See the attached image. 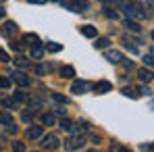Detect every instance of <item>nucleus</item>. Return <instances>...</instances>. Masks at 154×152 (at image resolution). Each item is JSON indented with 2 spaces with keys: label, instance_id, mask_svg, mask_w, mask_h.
Wrapping results in <instances>:
<instances>
[{
  "label": "nucleus",
  "instance_id": "37",
  "mask_svg": "<svg viewBox=\"0 0 154 152\" xmlns=\"http://www.w3.org/2000/svg\"><path fill=\"white\" fill-rule=\"evenodd\" d=\"M56 2H65V0H56Z\"/></svg>",
  "mask_w": 154,
  "mask_h": 152
},
{
  "label": "nucleus",
  "instance_id": "4",
  "mask_svg": "<svg viewBox=\"0 0 154 152\" xmlns=\"http://www.w3.org/2000/svg\"><path fill=\"white\" fill-rule=\"evenodd\" d=\"M104 58H106L108 63H112V65H119V63L125 60V58H123V52H119V50H106L104 52Z\"/></svg>",
  "mask_w": 154,
  "mask_h": 152
},
{
  "label": "nucleus",
  "instance_id": "3",
  "mask_svg": "<svg viewBox=\"0 0 154 152\" xmlns=\"http://www.w3.org/2000/svg\"><path fill=\"white\" fill-rule=\"evenodd\" d=\"M65 6H67L69 11H75V13H83V11H88V8H90V4H88L85 0H73V2L65 0Z\"/></svg>",
  "mask_w": 154,
  "mask_h": 152
},
{
  "label": "nucleus",
  "instance_id": "35",
  "mask_svg": "<svg viewBox=\"0 0 154 152\" xmlns=\"http://www.w3.org/2000/svg\"><path fill=\"white\" fill-rule=\"evenodd\" d=\"M4 15H6V11H4V8H2V6H0V19H2V17H4Z\"/></svg>",
  "mask_w": 154,
  "mask_h": 152
},
{
  "label": "nucleus",
  "instance_id": "22",
  "mask_svg": "<svg viewBox=\"0 0 154 152\" xmlns=\"http://www.w3.org/2000/svg\"><path fill=\"white\" fill-rule=\"evenodd\" d=\"M25 98H27V94L23 92V90H17V92H15V100H17V102L25 100Z\"/></svg>",
  "mask_w": 154,
  "mask_h": 152
},
{
  "label": "nucleus",
  "instance_id": "13",
  "mask_svg": "<svg viewBox=\"0 0 154 152\" xmlns=\"http://www.w3.org/2000/svg\"><path fill=\"white\" fill-rule=\"evenodd\" d=\"M123 25L127 27V29H131V31H140V29H142L137 21H133V19H129V17L125 19V21H123Z\"/></svg>",
  "mask_w": 154,
  "mask_h": 152
},
{
  "label": "nucleus",
  "instance_id": "30",
  "mask_svg": "<svg viewBox=\"0 0 154 152\" xmlns=\"http://www.w3.org/2000/svg\"><path fill=\"white\" fill-rule=\"evenodd\" d=\"M0 60H4V63H8V60H11V58H8V54L2 50V48H0Z\"/></svg>",
  "mask_w": 154,
  "mask_h": 152
},
{
  "label": "nucleus",
  "instance_id": "17",
  "mask_svg": "<svg viewBox=\"0 0 154 152\" xmlns=\"http://www.w3.org/2000/svg\"><path fill=\"white\" fill-rule=\"evenodd\" d=\"M42 121H44V125H54V123H56V119H54V115H52V113H44Z\"/></svg>",
  "mask_w": 154,
  "mask_h": 152
},
{
  "label": "nucleus",
  "instance_id": "21",
  "mask_svg": "<svg viewBox=\"0 0 154 152\" xmlns=\"http://www.w3.org/2000/svg\"><path fill=\"white\" fill-rule=\"evenodd\" d=\"M60 127H63L65 131H73V123H71L69 119H60Z\"/></svg>",
  "mask_w": 154,
  "mask_h": 152
},
{
  "label": "nucleus",
  "instance_id": "38",
  "mask_svg": "<svg viewBox=\"0 0 154 152\" xmlns=\"http://www.w3.org/2000/svg\"><path fill=\"white\" fill-rule=\"evenodd\" d=\"M0 2H2V0H0Z\"/></svg>",
  "mask_w": 154,
  "mask_h": 152
},
{
  "label": "nucleus",
  "instance_id": "10",
  "mask_svg": "<svg viewBox=\"0 0 154 152\" xmlns=\"http://www.w3.org/2000/svg\"><path fill=\"white\" fill-rule=\"evenodd\" d=\"M31 56L33 58H42L44 56V46L38 42V44H33V48H31Z\"/></svg>",
  "mask_w": 154,
  "mask_h": 152
},
{
  "label": "nucleus",
  "instance_id": "18",
  "mask_svg": "<svg viewBox=\"0 0 154 152\" xmlns=\"http://www.w3.org/2000/svg\"><path fill=\"white\" fill-rule=\"evenodd\" d=\"M46 50H50V52H60V50H63V46H60V44H56V42H48V44H46Z\"/></svg>",
  "mask_w": 154,
  "mask_h": 152
},
{
  "label": "nucleus",
  "instance_id": "19",
  "mask_svg": "<svg viewBox=\"0 0 154 152\" xmlns=\"http://www.w3.org/2000/svg\"><path fill=\"white\" fill-rule=\"evenodd\" d=\"M123 94H125V96H131V98H137V96H140V90H135V88H125Z\"/></svg>",
  "mask_w": 154,
  "mask_h": 152
},
{
  "label": "nucleus",
  "instance_id": "14",
  "mask_svg": "<svg viewBox=\"0 0 154 152\" xmlns=\"http://www.w3.org/2000/svg\"><path fill=\"white\" fill-rule=\"evenodd\" d=\"M137 77H140L142 81H152V71H150V69H140V71H137Z\"/></svg>",
  "mask_w": 154,
  "mask_h": 152
},
{
  "label": "nucleus",
  "instance_id": "27",
  "mask_svg": "<svg viewBox=\"0 0 154 152\" xmlns=\"http://www.w3.org/2000/svg\"><path fill=\"white\" fill-rule=\"evenodd\" d=\"M13 148H15L17 152H23V150H25V146H23V142H13Z\"/></svg>",
  "mask_w": 154,
  "mask_h": 152
},
{
  "label": "nucleus",
  "instance_id": "8",
  "mask_svg": "<svg viewBox=\"0 0 154 152\" xmlns=\"http://www.w3.org/2000/svg\"><path fill=\"white\" fill-rule=\"evenodd\" d=\"M13 79H15V81H17L19 85H23V88L31 83V79H29V77H27L25 73H21V71H17V73H13Z\"/></svg>",
  "mask_w": 154,
  "mask_h": 152
},
{
  "label": "nucleus",
  "instance_id": "23",
  "mask_svg": "<svg viewBox=\"0 0 154 152\" xmlns=\"http://www.w3.org/2000/svg\"><path fill=\"white\" fill-rule=\"evenodd\" d=\"M11 48H13V50H17V52H23L25 46H23V42H13V44H11Z\"/></svg>",
  "mask_w": 154,
  "mask_h": 152
},
{
  "label": "nucleus",
  "instance_id": "12",
  "mask_svg": "<svg viewBox=\"0 0 154 152\" xmlns=\"http://www.w3.org/2000/svg\"><path fill=\"white\" fill-rule=\"evenodd\" d=\"M81 29V33L85 36V38H96V27H92V25H83V27H79Z\"/></svg>",
  "mask_w": 154,
  "mask_h": 152
},
{
  "label": "nucleus",
  "instance_id": "16",
  "mask_svg": "<svg viewBox=\"0 0 154 152\" xmlns=\"http://www.w3.org/2000/svg\"><path fill=\"white\" fill-rule=\"evenodd\" d=\"M60 75H63V77H75V69L67 65V67H63V69H60Z\"/></svg>",
  "mask_w": 154,
  "mask_h": 152
},
{
  "label": "nucleus",
  "instance_id": "9",
  "mask_svg": "<svg viewBox=\"0 0 154 152\" xmlns=\"http://www.w3.org/2000/svg\"><path fill=\"white\" fill-rule=\"evenodd\" d=\"M94 90H96V94H104V92H110L112 85H110L108 81H98V83L94 85Z\"/></svg>",
  "mask_w": 154,
  "mask_h": 152
},
{
  "label": "nucleus",
  "instance_id": "34",
  "mask_svg": "<svg viewBox=\"0 0 154 152\" xmlns=\"http://www.w3.org/2000/svg\"><path fill=\"white\" fill-rule=\"evenodd\" d=\"M29 2H31V4H44L46 0H29Z\"/></svg>",
  "mask_w": 154,
  "mask_h": 152
},
{
  "label": "nucleus",
  "instance_id": "32",
  "mask_svg": "<svg viewBox=\"0 0 154 152\" xmlns=\"http://www.w3.org/2000/svg\"><path fill=\"white\" fill-rule=\"evenodd\" d=\"M4 106H8V108L13 106V108H15V106H17V102H15V100H11V98H6V100H4Z\"/></svg>",
  "mask_w": 154,
  "mask_h": 152
},
{
  "label": "nucleus",
  "instance_id": "28",
  "mask_svg": "<svg viewBox=\"0 0 154 152\" xmlns=\"http://www.w3.org/2000/svg\"><path fill=\"white\" fill-rule=\"evenodd\" d=\"M8 85H11V79H6V77H0V88H4V90H6Z\"/></svg>",
  "mask_w": 154,
  "mask_h": 152
},
{
  "label": "nucleus",
  "instance_id": "31",
  "mask_svg": "<svg viewBox=\"0 0 154 152\" xmlns=\"http://www.w3.org/2000/svg\"><path fill=\"white\" fill-rule=\"evenodd\" d=\"M52 98H54V100H56V102H63V104L67 102V98H65V96H60V94H54Z\"/></svg>",
  "mask_w": 154,
  "mask_h": 152
},
{
  "label": "nucleus",
  "instance_id": "15",
  "mask_svg": "<svg viewBox=\"0 0 154 152\" xmlns=\"http://www.w3.org/2000/svg\"><path fill=\"white\" fill-rule=\"evenodd\" d=\"M0 123H2V125L13 123V117H11V113H8V110H0Z\"/></svg>",
  "mask_w": 154,
  "mask_h": 152
},
{
  "label": "nucleus",
  "instance_id": "33",
  "mask_svg": "<svg viewBox=\"0 0 154 152\" xmlns=\"http://www.w3.org/2000/svg\"><path fill=\"white\" fill-rule=\"evenodd\" d=\"M31 117H33V113H25V115H23V119H25V121H31Z\"/></svg>",
  "mask_w": 154,
  "mask_h": 152
},
{
  "label": "nucleus",
  "instance_id": "25",
  "mask_svg": "<svg viewBox=\"0 0 154 152\" xmlns=\"http://www.w3.org/2000/svg\"><path fill=\"white\" fill-rule=\"evenodd\" d=\"M144 63H146V65H148V67H152V63H154L152 50H150V52H148V54H146V56H144Z\"/></svg>",
  "mask_w": 154,
  "mask_h": 152
},
{
  "label": "nucleus",
  "instance_id": "6",
  "mask_svg": "<svg viewBox=\"0 0 154 152\" xmlns=\"http://www.w3.org/2000/svg\"><path fill=\"white\" fill-rule=\"evenodd\" d=\"M90 88H92V85L85 83V81H75V83L71 85V92H73V94H83V92L90 90Z\"/></svg>",
  "mask_w": 154,
  "mask_h": 152
},
{
  "label": "nucleus",
  "instance_id": "26",
  "mask_svg": "<svg viewBox=\"0 0 154 152\" xmlns=\"http://www.w3.org/2000/svg\"><path fill=\"white\" fill-rule=\"evenodd\" d=\"M25 42H33V44H38V36H35V33H25Z\"/></svg>",
  "mask_w": 154,
  "mask_h": 152
},
{
  "label": "nucleus",
  "instance_id": "5",
  "mask_svg": "<svg viewBox=\"0 0 154 152\" xmlns=\"http://www.w3.org/2000/svg\"><path fill=\"white\" fill-rule=\"evenodd\" d=\"M42 138V135H40ZM42 148H48V150H54V148H58V138L56 135H44L42 138Z\"/></svg>",
  "mask_w": 154,
  "mask_h": 152
},
{
  "label": "nucleus",
  "instance_id": "7",
  "mask_svg": "<svg viewBox=\"0 0 154 152\" xmlns=\"http://www.w3.org/2000/svg\"><path fill=\"white\" fill-rule=\"evenodd\" d=\"M42 133H44V129H42V127H38V125H31L29 129H27V133H25V135L29 138V140H38V138H40Z\"/></svg>",
  "mask_w": 154,
  "mask_h": 152
},
{
  "label": "nucleus",
  "instance_id": "2",
  "mask_svg": "<svg viewBox=\"0 0 154 152\" xmlns=\"http://www.w3.org/2000/svg\"><path fill=\"white\" fill-rule=\"evenodd\" d=\"M85 146V140L81 138V135H71L67 142H65V148L67 150H79V148H83Z\"/></svg>",
  "mask_w": 154,
  "mask_h": 152
},
{
  "label": "nucleus",
  "instance_id": "29",
  "mask_svg": "<svg viewBox=\"0 0 154 152\" xmlns=\"http://www.w3.org/2000/svg\"><path fill=\"white\" fill-rule=\"evenodd\" d=\"M106 17H108V19H117V13H115L112 8H106Z\"/></svg>",
  "mask_w": 154,
  "mask_h": 152
},
{
  "label": "nucleus",
  "instance_id": "1",
  "mask_svg": "<svg viewBox=\"0 0 154 152\" xmlns=\"http://www.w3.org/2000/svg\"><path fill=\"white\" fill-rule=\"evenodd\" d=\"M123 8H125V15L129 19H144L146 13H142V6L137 2H123Z\"/></svg>",
  "mask_w": 154,
  "mask_h": 152
},
{
  "label": "nucleus",
  "instance_id": "24",
  "mask_svg": "<svg viewBox=\"0 0 154 152\" xmlns=\"http://www.w3.org/2000/svg\"><path fill=\"white\" fill-rule=\"evenodd\" d=\"M15 65H17V67H27L25 56H17V58H15Z\"/></svg>",
  "mask_w": 154,
  "mask_h": 152
},
{
  "label": "nucleus",
  "instance_id": "11",
  "mask_svg": "<svg viewBox=\"0 0 154 152\" xmlns=\"http://www.w3.org/2000/svg\"><path fill=\"white\" fill-rule=\"evenodd\" d=\"M15 31H17V25H15L13 21H6V23L2 25V33H4V36H11V33H15Z\"/></svg>",
  "mask_w": 154,
  "mask_h": 152
},
{
  "label": "nucleus",
  "instance_id": "20",
  "mask_svg": "<svg viewBox=\"0 0 154 152\" xmlns=\"http://www.w3.org/2000/svg\"><path fill=\"white\" fill-rule=\"evenodd\" d=\"M108 44H110V42H108L106 38H100V40H96V44H94V46H96L98 50H102V48H106Z\"/></svg>",
  "mask_w": 154,
  "mask_h": 152
},
{
  "label": "nucleus",
  "instance_id": "36",
  "mask_svg": "<svg viewBox=\"0 0 154 152\" xmlns=\"http://www.w3.org/2000/svg\"><path fill=\"white\" fill-rule=\"evenodd\" d=\"M100 2H110V0H100Z\"/></svg>",
  "mask_w": 154,
  "mask_h": 152
}]
</instances>
